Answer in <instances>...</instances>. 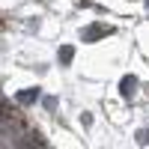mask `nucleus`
<instances>
[{
  "mask_svg": "<svg viewBox=\"0 0 149 149\" xmlns=\"http://www.w3.org/2000/svg\"><path fill=\"white\" fill-rule=\"evenodd\" d=\"M36 98H39V90H24V93H18V102L21 104H33Z\"/></svg>",
  "mask_w": 149,
  "mask_h": 149,
  "instance_id": "2",
  "label": "nucleus"
},
{
  "mask_svg": "<svg viewBox=\"0 0 149 149\" xmlns=\"http://www.w3.org/2000/svg\"><path fill=\"white\" fill-rule=\"evenodd\" d=\"M137 143H149V131H146V128L137 134Z\"/></svg>",
  "mask_w": 149,
  "mask_h": 149,
  "instance_id": "5",
  "label": "nucleus"
},
{
  "mask_svg": "<svg viewBox=\"0 0 149 149\" xmlns=\"http://www.w3.org/2000/svg\"><path fill=\"white\" fill-rule=\"evenodd\" d=\"M146 6H149V0H146Z\"/></svg>",
  "mask_w": 149,
  "mask_h": 149,
  "instance_id": "6",
  "label": "nucleus"
},
{
  "mask_svg": "<svg viewBox=\"0 0 149 149\" xmlns=\"http://www.w3.org/2000/svg\"><path fill=\"white\" fill-rule=\"evenodd\" d=\"M72 57H74V48H63V51H60V60H63V63H72Z\"/></svg>",
  "mask_w": 149,
  "mask_h": 149,
  "instance_id": "4",
  "label": "nucleus"
},
{
  "mask_svg": "<svg viewBox=\"0 0 149 149\" xmlns=\"http://www.w3.org/2000/svg\"><path fill=\"white\" fill-rule=\"evenodd\" d=\"M134 86H137V78H134V74H125V78L119 81V93H122V98H131V95H134Z\"/></svg>",
  "mask_w": 149,
  "mask_h": 149,
  "instance_id": "1",
  "label": "nucleus"
},
{
  "mask_svg": "<svg viewBox=\"0 0 149 149\" xmlns=\"http://www.w3.org/2000/svg\"><path fill=\"white\" fill-rule=\"evenodd\" d=\"M102 33H107V30H104V27H90V30L84 33V39H86V42H90V39H98Z\"/></svg>",
  "mask_w": 149,
  "mask_h": 149,
  "instance_id": "3",
  "label": "nucleus"
}]
</instances>
